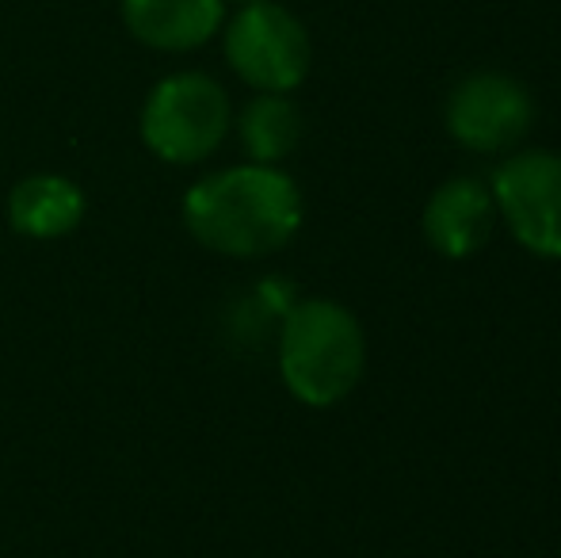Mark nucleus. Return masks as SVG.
Masks as SVG:
<instances>
[{"label":"nucleus","instance_id":"f257e3e1","mask_svg":"<svg viewBox=\"0 0 561 558\" xmlns=\"http://www.w3.org/2000/svg\"><path fill=\"white\" fill-rule=\"evenodd\" d=\"M302 192L279 164H233L195 180L184 226L203 249L237 261L279 253L302 226Z\"/></svg>","mask_w":561,"mask_h":558},{"label":"nucleus","instance_id":"f03ea898","mask_svg":"<svg viewBox=\"0 0 561 558\" xmlns=\"http://www.w3.org/2000/svg\"><path fill=\"white\" fill-rule=\"evenodd\" d=\"M367 367V337L347 306L333 298H302L283 314L279 375L283 387L310 410L344 402Z\"/></svg>","mask_w":561,"mask_h":558},{"label":"nucleus","instance_id":"7ed1b4c3","mask_svg":"<svg viewBox=\"0 0 561 558\" xmlns=\"http://www.w3.org/2000/svg\"><path fill=\"white\" fill-rule=\"evenodd\" d=\"M229 96L207 73H172L141 104V141L164 164H199L229 135Z\"/></svg>","mask_w":561,"mask_h":558},{"label":"nucleus","instance_id":"20e7f679","mask_svg":"<svg viewBox=\"0 0 561 558\" xmlns=\"http://www.w3.org/2000/svg\"><path fill=\"white\" fill-rule=\"evenodd\" d=\"M226 61L249 89L295 92L313 61L310 31L275 0L244 4L226 27Z\"/></svg>","mask_w":561,"mask_h":558},{"label":"nucleus","instance_id":"39448f33","mask_svg":"<svg viewBox=\"0 0 561 558\" xmlns=\"http://www.w3.org/2000/svg\"><path fill=\"white\" fill-rule=\"evenodd\" d=\"M496 215L508 223L512 238L542 261H561V153L524 149L493 172Z\"/></svg>","mask_w":561,"mask_h":558},{"label":"nucleus","instance_id":"423d86ee","mask_svg":"<svg viewBox=\"0 0 561 558\" xmlns=\"http://www.w3.org/2000/svg\"><path fill=\"white\" fill-rule=\"evenodd\" d=\"M447 130L470 153H504L535 123V100L516 77L481 69L450 89L447 96Z\"/></svg>","mask_w":561,"mask_h":558},{"label":"nucleus","instance_id":"0eeeda50","mask_svg":"<svg viewBox=\"0 0 561 558\" xmlns=\"http://www.w3.org/2000/svg\"><path fill=\"white\" fill-rule=\"evenodd\" d=\"M424 238L447 261H470L489 246L496 226V203L485 180L450 176L424 203Z\"/></svg>","mask_w":561,"mask_h":558},{"label":"nucleus","instance_id":"6e6552de","mask_svg":"<svg viewBox=\"0 0 561 558\" xmlns=\"http://www.w3.org/2000/svg\"><path fill=\"white\" fill-rule=\"evenodd\" d=\"M226 0H123V23L141 46L164 54L199 50L218 35Z\"/></svg>","mask_w":561,"mask_h":558},{"label":"nucleus","instance_id":"1a4fd4ad","mask_svg":"<svg viewBox=\"0 0 561 558\" xmlns=\"http://www.w3.org/2000/svg\"><path fill=\"white\" fill-rule=\"evenodd\" d=\"M84 210V192L69 176L58 172H35V176L20 180L8 195V223L15 234L35 241H54L66 238L81 226Z\"/></svg>","mask_w":561,"mask_h":558},{"label":"nucleus","instance_id":"9d476101","mask_svg":"<svg viewBox=\"0 0 561 558\" xmlns=\"http://www.w3.org/2000/svg\"><path fill=\"white\" fill-rule=\"evenodd\" d=\"M237 135L252 164H279L302 141V112L287 92H260L252 104H244Z\"/></svg>","mask_w":561,"mask_h":558},{"label":"nucleus","instance_id":"9b49d317","mask_svg":"<svg viewBox=\"0 0 561 558\" xmlns=\"http://www.w3.org/2000/svg\"><path fill=\"white\" fill-rule=\"evenodd\" d=\"M226 4H241L244 8V4H256V0H226Z\"/></svg>","mask_w":561,"mask_h":558}]
</instances>
